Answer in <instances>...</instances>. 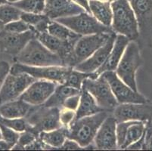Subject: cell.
Returning a JSON list of instances; mask_svg holds the SVG:
<instances>
[{"instance_id": "1", "label": "cell", "mask_w": 152, "mask_h": 151, "mask_svg": "<svg viewBox=\"0 0 152 151\" xmlns=\"http://www.w3.org/2000/svg\"><path fill=\"white\" fill-rule=\"evenodd\" d=\"M112 113L103 110L95 114L75 120L68 127L67 138L74 140L83 149H95L92 142L104 120Z\"/></svg>"}, {"instance_id": "2", "label": "cell", "mask_w": 152, "mask_h": 151, "mask_svg": "<svg viewBox=\"0 0 152 151\" xmlns=\"http://www.w3.org/2000/svg\"><path fill=\"white\" fill-rule=\"evenodd\" d=\"M111 8L112 31L125 36L130 41L136 42L140 36L139 23L128 0H115L111 2Z\"/></svg>"}, {"instance_id": "3", "label": "cell", "mask_w": 152, "mask_h": 151, "mask_svg": "<svg viewBox=\"0 0 152 151\" xmlns=\"http://www.w3.org/2000/svg\"><path fill=\"white\" fill-rule=\"evenodd\" d=\"M12 62L31 66H64L61 58L44 46L36 37L28 42Z\"/></svg>"}, {"instance_id": "4", "label": "cell", "mask_w": 152, "mask_h": 151, "mask_svg": "<svg viewBox=\"0 0 152 151\" xmlns=\"http://www.w3.org/2000/svg\"><path fill=\"white\" fill-rule=\"evenodd\" d=\"M58 107H49L44 104L32 106L25 117L28 127L27 130L39 135L42 131H49L62 126Z\"/></svg>"}, {"instance_id": "5", "label": "cell", "mask_w": 152, "mask_h": 151, "mask_svg": "<svg viewBox=\"0 0 152 151\" xmlns=\"http://www.w3.org/2000/svg\"><path fill=\"white\" fill-rule=\"evenodd\" d=\"M142 63L143 61L139 45L135 41H129L116 68L115 73L119 78L135 91H138L135 74Z\"/></svg>"}, {"instance_id": "6", "label": "cell", "mask_w": 152, "mask_h": 151, "mask_svg": "<svg viewBox=\"0 0 152 151\" xmlns=\"http://www.w3.org/2000/svg\"><path fill=\"white\" fill-rule=\"evenodd\" d=\"M73 67L66 66H31L13 63L11 65L9 73H26L34 77L36 80H50L58 84L64 85Z\"/></svg>"}, {"instance_id": "7", "label": "cell", "mask_w": 152, "mask_h": 151, "mask_svg": "<svg viewBox=\"0 0 152 151\" xmlns=\"http://www.w3.org/2000/svg\"><path fill=\"white\" fill-rule=\"evenodd\" d=\"M82 88L86 90L93 97L102 110L112 112L119 104L103 74L96 78L85 79L83 82Z\"/></svg>"}, {"instance_id": "8", "label": "cell", "mask_w": 152, "mask_h": 151, "mask_svg": "<svg viewBox=\"0 0 152 151\" xmlns=\"http://www.w3.org/2000/svg\"><path fill=\"white\" fill-rule=\"evenodd\" d=\"M55 20L64 25L72 31L80 36L113 32L110 27L104 26L99 23L90 13L86 11L77 15L61 18Z\"/></svg>"}, {"instance_id": "9", "label": "cell", "mask_w": 152, "mask_h": 151, "mask_svg": "<svg viewBox=\"0 0 152 151\" xmlns=\"http://www.w3.org/2000/svg\"><path fill=\"white\" fill-rule=\"evenodd\" d=\"M113 33L114 32L82 36L74 45L70 66L74 68L77 64L86 60L94 52L107 42Z\"/></svg>"}, {"instance_id": "10", "label": "cell", "mask_w": 152, "mask_h": 151, "mask_svg": "<svg viewBox=\"0 0 152 151\" xmlns=\"http://www.w3.org/2000/svg\"><path fill=\"white\" fill-rule=\"evenodd\" d=\"M35 37L36 32L33 28L22 33H11L2 29L0 31V55L11 58L12 62L28 42Z\"/></svg>"}, {"instance_id": "11", "label": "cell", "mask_w": 152, "mask_h": 151, "mask_svg": "<svg viewBox=\"0 0 152 151\" xmlns=\"http://www.w3.org/2000/svg\"><path fill=\"white\" fill-rule=\"evenodd\" d=\"M35 80H37L28 73H9L0 89V105L20 98Z\"/></svg>"}, {"instance_id": "12", "label": "cell", "mask_w": 152, "mask_h": 151, "mask_svg": "<svg viewBox=\"0 0 152 151\" xmlns=\"http://www.w3.org/2000/svg\"><path fill=\"white\" fill-rule=\"evenodd\" d=\"M112 115L117 123L125 121H152V102L129 103L118 104Z\"/></svg>"}, {"instance_id": "13", "label": "cell", "mask_w": 152, "mask_h": 151, "mask_svg": "<svg viewBox=\"0 0 152 151\" xmlns=\"http://www.w3.org/2000/svg\"><path fill=\"white\" fill-rule=\"evenodd\" d=\"M108 82L112 92L114 94L117 103H145L148 100L141 95L139 91H134L124 81L119 78L115 71H107L102 73Z\"/></svg>"}, {"instance_id": "14", "label": "cell", "mask_w": 152, "mask_h": 151, "mask_svg": "<svg viewBox=\"0 0 152 151\" xmlns=\"http://www.w3.org/2000/svg\"><path fill=\"white\" fill-rule=\"evenodd\" d=\"M58 83L46 80H37L20 96L21 100L31 106L44 104L53 94Z\"/></svg>"}, {"instance_id": "15", "label": "cell", "mask_w": 152, "mask_h": 151, "mask_svg": "<svg viewBox=\"0 0 152 151\" xmlns=\"http://www.w3.org/2000/svg\"><path fill=\"white\" fill-rule=\"evenodd\" d=\"M117 120L113 115L108 116L99 127L92 144L96 150H117L116 127Z\"/></svg>"}, {"instance_id": "16", "label": "cell", "mask_w": 152, "mask_h": 151, "mask_svg": "<svg viewBox=\"0 0 152 151\" xmlns=\"http://www.w3.org/2000/svg\"><path fill=\"white\" fill-rule=\"evenodd\" d=\"M116 35L117 34L115 33H112L107 42L103 46L94 52L86 60L76 65L74 67V70L86 73H94L97 71L103 65L110 54L112 47L114 45Z\"/></svg>"}, {"instance_id": "17", "label": "cell", "mask_w": 152, "mask_h": 151, "mask_svg": "<svg viewBox=\"0 0 152 151\" xmlns=\"http://www.w3.org/2000/svg\"><path fill=\"white\" fill-rule=\"evenodd\" d=\"M83 7L72 0H45L43 14L50 20L71 16L85 12Z\"/></svg>"}, {"instance_id": "18", "label": "cell", "mask_w": 152, "mask_h": 151, "mask_svg": "<svg viewBox=\"0 0 152 151\" xmlns=\"http://www.w3.org/2000/svg\"><path fill=\"white\" fill-rule=\"evenodd\" d=\"M129 41L130 40L125 36L117 34L114 39V45L112 47L111 51L107 56V59L100 68L94 73V74L98 77L99 75L104 72L115 71Z\"/></svg>"}, {"instance_id": "19", "label": "cell", "mask_w": 152, "mask_h": 151, "mask_svg": "<svg viewBox=\"0 0 152 151\" xmlns=\"http://www.w3.org/2000/svg\"><path fill=\"white\" fill-rule=\"evenodd\" d=\"M139 23V33L142 34L152 19V0H128Z\"/></svg>"}, {"instance_id": "20", "label": "cell", "mask_w": 152, "mask_h": 151, "mask_svg": "<svg viewBox=\"0 0 152 151\" xmlns=\"http://www.w3.org/2000/svg\"><path fill=\"white\" fill-rule=\"evenodd\" d=\"M89 12L100 23L110 27L113 18L111 2L100 0H89Z\"/></svg>"}, {"instance_id": "21", "label": "cell", "mask_w": 152, "mask_h": 151, "mask_svg": "<svg viewBox=\"0 0 152 151\" xmlns=\"http://www.w3.org/2000/svg\"><path fill=\"white\" fill-rule=\"evenodd\" d=\"M68 128L61 126L49 131H42L39 138L45 144L44 150H59L67 138Z\"/></svg>"}, {"instance_id": "22", "label": "cell", "mask_w": 152, "mask_h": 151, "mask_svg": "<svg viewBox=\"0 0 152 151\" xmlns=\"http://www.w3.org/2000/svg\"><path fill=\"white\" fill-rule=\"evenodd\" d=\"M31 107L20 98H18L0 105V116L9 119L25 118Z\"/></svg>"}, {"instance_id": "23", "label": "cell", "mask_w": 152, "mask_h": 151, "mask_svg": "<svg viewBox=\"0 0 152 151\" xmlns=\"http://www.w3.org/2000/svg\"><path fill=\"white\" fill-rule=\"evenodd\" d=\"M103 110H102L98 105L93 97L86 90L81 88L80 103L76 110L75 120H78L85 116H91Z\"/></svg>"}, {"instance_id": "24", "label": "cell", "mask_w": 152, "mask_h": 151, "mask_svg": "<svg viewBox=\"0 0 152 151\" xmlns=\"http://www.w3.org/2000/svg\"><path fill=\"white\" fill-rule=\"evenodd\" d=\"M80 91L81 90L73 87L67 86L62 84H58L53 94L47 100V101L44 104V105L49 107H58L61 109L63 107L64 102L67 98L80 94Z\"/></svg>"}, {"instance_id": "25", "label": "cell", "mask_w": 152, "mask_h": 151, "mask_svg": "<svg viewBox=\"0 0 152 151\" xmlns=\"http://www.w3.org/2000/svg\"><path fill=\"white\" fill-rule=\"evenodd\" d=\"M47 32L62 41L70 42L74 43L82 36L55 20H51L49 21Z\"/></svg>"}, {"instance_id": "26", "label": "cell", "mask_w": 152, "mask_h": 151, "mask_svg": "<svg viewBox=\"0 0 152 151\" xmlns=\"http://www.w3.org/2000/svg\"><path fill=\"white\" fill-rule=\"evenodd\" d=\"M145 130V123L141 121H129V124L126 129L124 141L121 150H126V148L139 141L143 135Z\"/></svg>"}, {"instance_id": "27", "label": "cell", "mask_w": 152, "mask_h": 151, "mask_svg": "<svg viewBox=\"0 0 152 151\" xmlns=\"http://www.w3.org/2000/svg\"><path fill=\"white\" fill-rule=\"evenodd\" d=\"M22 11L11 3L0 5V25L4 27L5 24L20 19Z\"/></svg>"}, {"instance_id": "28", "label": "cell", "mask_w": 152, "mask_h": 151, "mask_svg": "<svg viewBox=\"0 0 152 151\" xmlns=\"http://www.w3.org/2000/svg\"><path fill=\"white\" fill-rule=\"evenodd\" d=\"M23 12L43 14L45 9V0H20L11 3Z\"/></svg>"}, {"instance_id": "29", "label": "cell", "mask_w": 152, "mask_h": 151, "mask_svg": "<svg viewBox=\"0 0 152 151\" xmlns=\"http://www.w3.org/2000/svg\"><path fill=\"white\" fill-rule=\"evenodd\" d=\"M89 77L96 78L97 77L94 73H83V72L78 71V70H76L73 68L70 73H69L68 77H67V81H66L64 85L81 90L83 80L86 78H89Z\"/></svg>"}, {"instance_id": "30", "label": "cell", "mask_w": 152, "mask_h": 151, "mask_svg": "<svg viewBox=\"0 0 152 151\" xmlns=\"http://www.w3.org/2000/svg\"><path fill=\"white\" fill-rule=\"evenodd\" d=\"M0 123H2L5 126L9 127L19 133L26 131L28 127L25 118L9 119L0 116Z\"/></svg>"}, {"instance_id": "31", "label": "cell", "mask_w": 152, "mask_h": 151, "mask_svg": "<svg viewBox=\"0 0 152 151\" xmlns=\"http://www.w3.org/2000/svg\"><path fill=\"white\" fill-rule=\"evenodd\" d=\"M39 138V135L34 133V131H30V130H26L23 132L20 133L18 141L15 146L12 148L14 150H24V147L30 144H31L33 141L37 140Z\"/></svg>"}, {"instance_id": "32", "label": "cell", "mask_w": 152, "mask_h": 151, "mask_svg": "<svg viewBox=\"0 0 152 151\" xmlns=\"http://www.w3.org/2000/svg\"><path fill=\"white\" fill-rule=\"evenodd\" d=\"M0 130L2 132V139L5 140L7 143L12 147V148L13 147L18 141L20 133L9 128V127L5 126L1 123H0Z\"/></svg>"}, {"instance_id": "33", "label": "cell", "mask_w": 152, "mask_h": 151, "mask_svg": "<svg viewBox=\"0 0 152 151\" xmlns=\"http://www.w3.org/2000/svg\"><path fill=\"white\" fill-rule=\"evenodd\" d=\"M32 29V27L27 24V23L22 20L21 19L15 20V21L10 22L7 23L3 27V30H6L8 32L15 33H22L24 32L29 31Z\"/></svg>"}, {"instance_id": "34", "label": "cell", "mask_w": 152, "mask_h": 151, "mask_svg": "<svg viewBox=\"0 0 152 151\" xmlns=\"http://www.w3.org/2000/svg\"><path fill=\"white\" fill-rule=\"evenodd\" d=\"M46 18L47 16H45L44 14L28 13V12H23L20 15V19L32 27H35L36 25L38 24L39 22H41Z\"/></svg>"}, {"instance_id": "35", "label": "cell", "mask_w": 152, "mask_h": 151, "mask_svg": "<svg viewBox=\"0 0 152 151\" xmlns=\"http://www.w3.org/2000/svg\"><path fill=\"white\" fill-rule=\"evenodd\" d=\"M76 111L62 107L60 110V121L62 126L68 128L69 125L75 120Z\"/></svg>"}, {"instance_id": "36", "label": "cell", "mask_w": 152, "mask_h": 151, "mask_svg": "<svg viewBox=\"0 0 152 151\" xmlns=\"http://www.w3.org/2000/svg\"><path fill=\"white\" fill-rule=\"evenodd\" d=\"M80 94L69 97L64 102L63 107L76 111L80 103Z\"/></svg>"}, {"instance_id": "37", "label": "cell", "mask_w": 152, "mask_h": 151, "mask_svg": "<svg viewBox=\"0 0 152 151\" xmlns=\"http://www.w3.org/2000/svg\"><path fill=\"white\" fill-rule=\"evenodd\" d=\"M11 62L6 60H0V89L5 78L10 71Z\"/></svg>"}, {"instance_id": "38", "label": "cell", "mask_w": 152, "mask_h": 151, "mask_svg": "<svg viewBox=\"0 0 152 151\" xmlns=\"http://www.w3.org/2000/svg\"><path fill=\"white\" fill-rule=\"evenodd\" d=\"M83 149V148L81 147L77 142H76L74 140L69 139V138H67L66 141H64V143L63 144V145L59 148V150H72Z\"/></svg>"}, {"instance_id": "39", "label": "cell", "mask_w": 152, "mask_h": 151, "mask_svg": "<svg viewBox=\"0 0 152 151\" xmlns=\"http://www.w3.org/2000/svg\"><path fill=\"white\" fill-rule=\"evenodd\" d=\"M24 150H44V144L38 138L37 140L33 141L31 144L26 146L24 147Z\"/></svg>"}, {"instance_id": "40", "label": "cell", "mask_w": 152, "mask_h": 151, "mask_svg": "<svg viewBox=\"0 0 152 151\" xmlns=\"http://www.w3.org/2000/svg\"><path fill=\"white\" fill-rule=\"evenodd\" d=\"M72 1L76 2V3L78 4V5H80L81 7H83V8L86 10V12L90 13L89 8V2H88L89 0H72Z\"/></svg>"}, {"instance_id": "41", "label": "cell", "mask_w": 152, "mask_h": 151, "mask_svg": "<svg viewBox=\"0 0 152 151\" xmlns=\"http://www.w3.org/2000/svg\"><path fill=\"white\" fill-rule=\"evenodd\" d=\"M12 150V147L3 139H0V150Z\"/></svg>"}, {"instance_id": "42", "label": "cell", "mask_w": 152, "mask_h": 151, "mask_svg": "<svg viewBox=\"0 0 152 151\" xmlns=\"http://www.w3.org/2000/svg\"><path fill=\"white\" fill-rule=\"evenodd\" d=\"M142 150H152V135L145 143V145H144Z\"/></svg>"}, {"instance_id": "43", "label": "cell", "mask_w": 152, "mask_h": 151, "mask_svg": "<svg viewBox=\"0 0 152 151\" xmlns=\"http://www.w3.org/2000/svg\"><path fill=\"white\" fill-rule=\"evenodd\" d=\"M7 1H8L9 3H15V2H18V1H20V0H7Z\"/></svg>"}, {"instance_id": "44", "label": "cell", "mask_w": 152, "mask_h": 151, "mask_svg": "<svg viewBox=\"0 0 152 151\" xmlns=\"http://www.w3.org/2000/svg\"><path fill=\"white\" fill-rule=\"evenodd\" d=\"M8 3V1L7 0H0V5H3V4Z\"/></svg>"}, {"instance_id": "45", "label": "cell", "mask_w": 152, "mask_h": 151, "mask_svg": "<svg viewBox=\"0 0 152 151\" xmlns=\"http://www.w3.org/2000/svg\"><path fill=\"white\" fill-rule=\"evenodd\" d=\"M100 1H104V2H114V1H115V0H100Z\"/></svg>"}, {"instance_id": "46", "label": "cell", "mask_w": 152, "mask_h": 151, "mask_svg": "<svg viewBox=\"0 0 152 151\" xmlns=\"http://www.w3.org/2000/svg\"><path fill=\"white\" fill-rule=\"evenodd\" d=\"M0 139H2V132H1V130H0Z\"/></svg>"}, {"instance_id": "47", "label": "cell", "mask_w": 152, "mask_h": 151, "mask_svg": "<svg viewBox=\"0 0 152 151\" xmlns=\"http://www.w3.org/2000/svg\"><path fill=\"white\" fill-rule=\"evenodd\" d=\"M2 29H3V27H2V25H0V31H1V30H2Z\"/></svg>"}]
</instances>
